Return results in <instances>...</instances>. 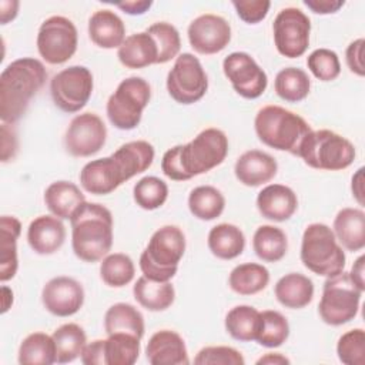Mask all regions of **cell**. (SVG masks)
Here are the masks:
<instances>
[{
  "label": "cell",
  "mask_w": 365,
  "mask_h": 365,
  "mask_svg": "<svg viewBox=\"0 0 365 365\" xmlns=\"http://www.w3.org/2000/svg\"><path fill=\"white\" fill-rule=\"evenodd\" d=\"M154 154V147L148 141L125 143L111 155L87 163L80 171V184L90 194L107 195L145 171L153 164Z\"/></svg>",
  "instance_id": "obj_1"
},
{
  "label": "cell",
  "mask_w": 365,
  "mask_h": 365,
  "mask_svg": "<svg viewBox=\"0 0 365 365\" xmlns=\"http://www.w3.org/2000/svg\"><path fill=\"white\" fill-rule=\"evenodd\" d=\"M227 154L225 133L210 127L198 133L190 143L167 150L161 160V170L170 180L187 181L220 165Z\"/></svg>",
  "instance_id": "obj_2"
},
{
  "label": "cell",
  "mask_w": 365,
  "mask_h": 365,
  "mask_svg": "<svg viewBox=\"0 0 365 365\" xmlns=\"http://www.w3.org/2000/svg\"><path fill=\"white\" fill-rule=\"evenodd\" d=\"M47 80L44 64L33 57H21L0 74V118L13 124L26 113L30 100Z\"/></svg>",
  "instance_id": "obj_3"
},
{
  "label": "cell",
  "mask_w": 365,
  "mask_h": 365,
  "mask_svg": "<svg viewBox=\"0 0 365 365\" xmlns=\"http://www.w3.org/2000/svg\"><path fill=\"white\" fill-rule=\"evenodd\" d=\"M71 247L84 262L103 259L113 245V215L98 202L84 201L70 218Z\"/></svg>",
  "instance_id": "obj_4"
},
{
  "label": "cell",
  "mask_w": 365,
  "mask_h": 365,
  "mask_svg": "<svg viewBox=\"0 0 365 365\" xmlns=\"http://www.w3.org/2000/svg\"><path fill=\"white\" fill-rule=\"evenodd\" d=\"M254 128L265 145L292 155L298 154L302 140L312 130L301 115L274 104L258 110Z\"/></svg>",
  "instance_id": "obj_5"
},
{
  "label": "cell",
  "mask_w": 365,
  "mask_h": 365,
  "mask_svg": "<svg viewBox=\"0 0 365 365\" xmlns=\"http://www.w3.org/2000/svg\"><path fill=\"white\" fill-rule=\"evenodd\" d=\"M185 251V235L177 225H164L150 238L140 255V268L148 279L167 282L178 269Z\"/></svg>",
  "instance_id": "obj_6"
},
{
  "label": "cell",
  "mask_w": 365,
  "mask_h": 365,
  "mask_svg": "<svg viewBox=\"0 0 365 365\" xmlns=\"http://www.w3.org/2000/svg\"><path fill=\"white\" fill-rule=\"evenodd\" d=\"M354 144L341 134L322 128L311 130L302 140L297 157L315 170L339 171L355 160Z\"/></svg>",
  "instance_id": "obj_7"
},
{
  "label": "cell",
  "mask_w": 365,
  "mask_h": 365,
  "mask_svg": "<svg viewBox=\"0 0 365 365\" xmlns=\"http://www.w3.org/2000/svg\"><path fill=\"white\" fill-rule=\"evenodd\" d=\"M299 257L304 267L317 275L332 277L345 268V252L332 228L322 222H312L305 228Z\"/></svg>",
  "instance_id": "obj_8"
},
{
  "label": "cell",
  "mask_w": 365,
  "mask_h": 365,
  "mask_svg": "<svg viewBox=\"0 0 365 365\" xmlns=\"http://www.w3.org/2000/svg\"><path fill=\"white\" fill-rule=\"evenodd\" d=\"M151 98V87L143 77H127L108 97L107 117L118 130L135 128Z\"/></svg>",
  "instance_id": "obj_9"
},
{
  "label": "cell",
  "mask_w": 365,
  "mask_h": 365,
  "mask_svg": "<svg viewBox=\"0 0 365 365\" xmlns=\"http://www.w3.org/2000/svg\"><path fill=\"white\" fill-rule=\"evenodd\" d=\"M362 291L352 282L348 272L327 277L318 305L321 319L332 327H339L354 319L359 309Z\"/></svg>",
  "instance_id": "obj_10"
},
{
  "label": "cell",
  "mask_w": 365,
  "mask_h": 365,
  "mask_svg": "<svg viewBox=\"0 0 365 365\" xmlns=\"http://www.w3.org/2000/svg\"><path fill=\"white\" fill-rule=\"evenodd\" d=\"M208 90V78L200 60L191 53L180 54L167 74V91L180 104L200 101Z\"/></svg>",
  "instance_id": "obj_11"
},
{
  "label": "cell",
  "mask_w": 365,
  "mask_h": 365,
  "mask_svg": "<svg viewBox=\"0 0 365 365\" xmlns=\"http://www.w3.org/2000/svg\"><path fill=\"white\" fill-rule=\"evenodd\" d=\"M77 44V29L70 19L51 16L41 23L37 34V50L48 64L68 61L74 56Z\"/></svg>",
  "instance_id": "obj_12"
},
{
  "label": "cell",
  "mask_w": 365,
  "mask_h": 365,
  "mask_svg": "<svg viewBox=\"0 0 365 365\" xmlns=\"http://www.w3.org/2000/svg\"><path fill=\"white\" fill-rule=\"evenodd\" d=\"M93 74L84 66H70L50 81V94L56 107L64 113L80 111L93 93Z\"/></svg>",
  "instance_id": "obj_13"
},
{
  "label": "cell",
  "mask_w": 365,
  "mask_h": 365,
  "mask_svg": "<svg viewBox=\"0 0 365 365\" xmlns=\"http://www.w3.org/2000/svg\"><path fill=\"white\" fill-rule=\"evenodd\" d=\"M274 43L278 53L287 58L301 57L309 46V17L297 7L282 9L272 23Z\"/></svg>",
  "instance_id": "obj_14"
},
{
  "label": "cell",
  "mask_w": 365,
  "mask_h": 365,
  "mask_svg": "<svg viewBox=\"0 0 365 365\" xmlns=\"http://www.w3.org/2000/svg\"><path fill=\"white\" fill-rule=\"evenodd\" d=\"M222 71L232 88L244 98H258L267 88L265 71L248 53L234 51L228 54L222 61Z\"/></svg>",
  "instance_id": "obj_15"
},
{
  "label": "cell",
  "mask_w": 365,
  "mask_h": 365,
  "mask_svg": "<svg viewBox=\"0 0 365 365\" xmlns=\"http://www.w3.org/2000/svg\"><path fill=\"white\" fill-rule=\"evenodd\" d=\"M106 138L104 121L94 113H83L76 115L67 127L64 147L73 157H90L103 148Z\"/></svg>",
  "instance_id": "obj_16"
},
{
  "label": "cell",
  "mask_w": 365,
  "mask_h": 365,
  "mask_svg": "<svg viewBox=\"0 0 365 365\" xmlns=\"http://www.w3.org/2000/svg\"><path fill=\"white\" fill-rule=\"evenodd\" d=\"M187 34L191 47L197 53L215 54L231 41V26L224 17L205 13L190 23Z\"/></svg>",
  "instance_id": "obj_17"
},
{
  "label": "cell",
  "mask_w": 365,
  "mask_h": 365,
  "mask_svg": "<svg viewBox=\"0 0 365 365\" xmlns=\"http://www.w3.org/2000/svg\"><path fill=\"white\" fill-rule=\"evenodd\" d=\"M41 302L56 317H71L84 304L83 285L71 277H54L43 287Z\"/></svg>",
  "instance_id": "obj_18"
},
{
  "label": "cell",
  "mask_w": 365,
  "mask_h": 365,
  "mask_svg": "<svg viewBox=\"0 0 365 365\" xmlns=\"http://www.w3.org/2000/svg\"><path fill=\"white\" fill-rule=\"evenodd\" d=\"M151 365H188L190 358L182 336L171 329H160L151 335L145 346Z\"/></svg>",
  "instance_id": "obj_19"
},
{
  "label": "cell",
  "mask_w": 365,
  "mask_h": 365,
  "mask_svg": "<svg viewBox=\"0 0 365 365\" xmlns=\"http://www.w3.org/2000/svg\"><path fill=\"white\" fill-rule=\"evenodd\" d=\"M278 171V164L272 155L261 150L242 153L234 167L237 180L247 187H259L269 182Z\"/></svg>",
  "instance_id": "obj_20"
},
{
  "label": "cell",
  "mask_w": 365,
  "mask_h": 365,
  "mask_svg": "<svg viewBox=\"0 0 365 365\" xmlns=\"http://www.w3.org/2000/svg\"><path fill=\"white\" fill-rule=\"evenodd\" d=\"M257 208L264 218L282 222L295 214L298 208V198L289 187L282 184H269L258 192Z\"/></svg>",
  "instance_id": "obj_21"
},
{
  "label": "cell",
  "mask_w": 365,
  "mask_h": 365,
  "mask_svg": "<svg viewBox=\"0 0 365 365\" xmlns=\"http://www.w3.org/2000/svg\"><path fill=\"white\" fill-rule=\"evenodd\" d=\"M66 240V227L56 215H40L27 228V241L31 250L40 255L54 254Z\"/></svg>",
  "instance_id": "obj_22"
},
{
  "label": "cell",
  "mask_w": 365,
  "mask_h": 365,
  "mask_svg": "<svg viewBox=\"0 0 365 365\" xmlns=\"http://www.w3.org/2000/svg\"><path fill=\"white\" fill-rule=\"evenodd\" d=\"M88 36L101 48H118L125 40V26L111 10H97L88 20Z\"/></svg>",
  "instance_id": "obj_23"
},
{
  "label": "cell",
  "mask_w": 365,
  "mask_h": 365,
  "mask_svg": "<svg viewBox=\"0 0 365 365\" xmlns=\"http://www.w3.org/2000/svg\"><path fill=\"white\" fill-rule=\"evenodd\" d=\"M332 231L344 248L361 251L365 247V212L359 208H342L334 220Z\"/></svg>",
  "instance_id": "obj_24"
},
{
  "label": "cell",
  "mask_w": 365,
  "mask_h": 365,
  "mask_svg": "<svg viewBox=\"0 0 365 365\" xmlns=\"http://www.w3.org/2000/svg\"><path fill=\"white\" fill-rule=\"evenodd\" d=\"M117 57L127 68H144L157 64L158 50L154 38L147 31H141L125 37L117 50Z\"/></svg>",
  "instance_id": "obj_25"
},
{
  "label": "cell",
  "mask_w": 365,
  "mask_h": 365,
  "mask_svg": "<svg viewBox=\"0 0 365 365\" xmlns=\"http://www.w3.org/2000/svg\"><path fill=\"white\" fill-rule=\"evenodd\" d=\"M84 201V194L71 181H54L44 191V202L48 211L60 220H70Z\"/></svg>",
  "instance_id": "obj_26"
},
{
  "label": "cell",
  "mask_w": 365,
  "mask_h": 365,
  "mask_svg": "<svg viewBox=\"0 0 365 365\" xmlns=\"http://www.w3.org/2000/svg\"><path fill=\"white\" fill-rule=\"evenodd\" d=\"M277 301L285 308L301 309L314 298L312 281L299 272H289L281 277L274 288Z\"/></svg>",
  "instance_id": "obj_27"
},
{
  "label": "cell",
  "mask_w": 365,
  "mask_h": 365,
  "mask_svg": "<svg viewBox=\"0 0 365 365\" xmlns=\"http://www.w3.org/2000/svg\"><path fill=\"white\" fill-rule=\"evenodd\" d=\"M21 232L20 221L13 215L0 218V279H11L19 268L17 240Z\"/></svg>",
  "instance_id": "obj_28"
},
{
  "label": "cell",
  "mask_w": 365,
  "mask_h": 365,
  "mask_svg": "<svg viewBox=\"0 0 365 365\" xmlns=\"http://www.w3.org/2000/svg\"><path fill=\"white\" fill-rule=\"evenodd\" d=\"M212 255L220 259H234L242 254L245 237L240 227L228 222H221L212 227L207 240Z\"/></svg>",
  "instance_id": "obj_29"
},
{
  "label": "cell",
  "mask_w": 365,
  "mask_h": 365,
  "mask_svg": "<svg viewBox=\"0 0 365 365\" xmlns=\"http://www.w3.org/2000/svg\"><path fill=\"white\" fill-rule=\"evenodd\" d=\"M135 301L145 309L158 312L170 308L175 299V291L170 281L158 282L140 277L133 287Z\"/></svg>",
  "instance_id": "obj_30"
},
{
  "label": "cell",
  "mask_w": 365,
  "mask_h": 365,
  "mask_svg": "<svg viewBox=\"0 0 365 365\" xmlns=\"http://www.w3.org/2000/svg\"><path fill=\"white\" fill-rule=\"evenodd\" d=\"M104 331L107 335L127 332L141 339L144 335V318L134 305L117 302L106 311Z\"/></svg>",
  "instance_id": "obj_31"
},
{
  "label": "cell",
  "mask_w": 365,
  "mask_h": 365,
  "mask_svg": "<svg viewBox=\"0 0 365 365\" xmlns=\"http://www.w3.org/2000/svg\"><path fill=\"white\" fill-rule=\"evenodd\" d=\"M261 327V312L251 305H237L225 317V329L237 341H255Z\"/></svg>",
  "instance_id": "obj_32"
},
{
  "label": "cell",
  "mask_w": 365,
  "mask_h": 365,
  "mask_svg": "<svg viewBox=\"0 0 365 365\" xmlns=\"http://www.w3.org/2000/svg\"><path fill=\"white\" fill-rule=\"evenodd\" d=\"M269 282V271L257 262L237 265L228 277L230 288L240 295H254L265 289Z\"/></svg>",
  "instance_id": "obj_33"
},
{
  "label": "cell",
  "mask_w": 365,
  "mask_h": 365,
  "mask_svg": "<svg viewBox=\"0 0 365 365\" xmlns=\"http://www.w3.org/2000/svg\"><path fill=\"white\" fill-rule=\"evenodd\" d=\"M252 248L259 259L265 262H278L287 254L288 240L279 227L261 225L254 232Z\"/></svg>",
  "instance_id": "obj_34"
},
{
  "label": "cell",
  "mask_w": 365,
  "mask_h": 365,
  "mask_svg": "<svg viewBox=\"0 0 365 365\" xmlns=\"http://www.w3.org/2000/svg\"><path fill=\"white\" fill-rule=\"evenodd\" d=\"M51 336L56 345V362L58 364H67L77 359L87 344L84 329L74 322L58 327Z\"/></svg>",
  "instance_id": "obj_35"
},
{
  "label": "cell",
  "mask_w": 365,
  "mask_h": 365,
  "mask_svg": "<svg viewBox=\"0 0 365 365\" xmlns=\"http://www.w3.org/2000/svg\"><path fill=\"white\" fill-rule=\"evenodd\" d=\"M188 208L195 218L211 221L222 214L225 208V198L215 187L200 185L190 192Z\"/></svg>",
  "instance_id": "obj_36"
},
{
  "label": "cell",
  "mask_w": 365,
  "mask_h": 365,
  "mask_svg": "<svg viewBox=\"0 0 365 365\" xmlns=\"http://www.w3.org/2000/svg\"><path fill=\"white\" fill-rule=\"evenodd\" d=\"M56 362V345L53 336L44 332L27 335L19 348V364L50 365Z\"/></svg>",
  "instance_id": "obj_37"
},
{
  "label": "cell",
  "mask_w": 365,
  "mask_h": 365,
  "mask_svg": "<svg viewBox=\"0 0 365 365\" xmlns=\"http://www.w3.org/2000/svg\"><path fill=\"white\" fill-rule=\"evenodd\" d=\"M140 356V338L127 332L110 334L104 339L106 365H133Z\"/></svg>",
  "instance_id": "obj_38"
},
{
  "label": "cell",
  "mask_w": 365,
  "mask_h": 365,
  "mask_svg": "<svg viewBox=\"0 0 365 365\" xmlns=\"http://www.w3.org/2000/svg\"><path fill=\"white\" fill-rule=\"evenodd\" d=\"M274 88L279 98L288 103H299L309 94L311 80L302 68L287 67L275 76Z\"/></svg>",
  "instance_id": "obj_39"
},
{
  "label": "cell",
  "mask_w": 365,
  "mask_h": 365,
  "mask_svg": "<svg viewBox=\"0 0 365 365\" xmlns=\"http://www.w3.org/2000/svg\"><path fill=\"white\" fill-rule=\"evenodd\" d=\"M135 267L133 259L123 252L107 254L100 265V277L103 282L113 288H121L134 278Z\"/></svg>",
  "instance_id": "obj_40"
},
{
  "label": "cell",
  "mask_w": 365,
  "mask_h": 365,
  "mask_svg": "<svg viewBox=\"0 0 365 365\" xmlns=\"http://www.w3.org/2000/svg\"><path fill=\"white\" fill-rule=\"evenodd\" d=\"M289 336V324L287 318L274 309L261 312V327L257 342L265 348H278Z\"/></svg>",
  "instance_id": "obj_41"
},
{
  "label": "cell",
  "mask_w": 365,
  "mask_h": 365,
  "mask_svg": "<svg viewBox=\"0 0 365 365\" xmlns=\"http://www.w3.org/2000/svg\"><path fill=\"white\" fill-rule=\"evenodd\" d=\"M135 204L147 211H153L164 205L168 197V185L158 177L147 175L138 180L133 188Z\"/></svg>",
  "instance_id": "obj_42"
},
{
  "label": "cell",
  "mask_w": 365,
  "mask_h": 365,
  "mask_svg": "<svg viewBox=\"0 0 365 365\" xmlns=\"http://www.w3.org/2000/svg\"><path fill=\"white\" fill-rule=\"evenodd\" d=\"M155 41L158 50L157 64L168 63L170 60L178 57L181 48V38L178 30L167 21H158L151 24L145 30Z\"/></svg>",
  "instance_id": "obj_43"
},
{
  "label": "cell",
  "mask_w": 365,
  "mask_h": 365,
  "mask_svg": "<svg viewBox=\"0 0 365 365\" xmlns=\"http://www.w3.org/2000/svg\"><path fill=\"white\" fill-rule=\"evenodd\" d=\"M336 354L345 365L365 364V331L355 328L342 334L336 344Z\"/></svg>",
  "instance_id": "obj_44"
},
{
  "label": "cell",
  "mask_w": 365,
  "mask_h": 365,
  "mask_svg": "<svg viewBox=\"0 0 365 365\" xmlns=\"http://www.w3.org/2000/svg\"><path fill=\"white\" fill-rule=\"evenodd\" d=\"M309 71L321 81H332L341 74L339 57L334 50L317 48L307 57Z\"/></svg>",
  "instance_id": "obj_45"
},
{
  "label": "cell",
  "mask_w": 365,
  "mask_h": 365,
  "mask_svg": "<svg viewBox=\"0 0 365 365\" xmlns=\"http://www.w3.org/2000/svg\"><path fill=\"white\" fill-rule=\"evenodd\" d=\"M194 364L197 365H244L245 359L242 354L225 345L217 346H204L198 351L194 358Z\"/></svg>",
  "instance_id": "obj_46"
},
{
  "label": "cell",
  "mask_w": 365,
  "mask_h": 365,
  "mask_svg": "<svg viewBox=\"0 0 365 365\" xmlns=\"http://www.w3.org/2000/svg\"><path fill=\"white\" fill-rule=\"evenodd\" d=\"M232 6L242 21L257 24L267 17L271 3L268 0H234Z\"/></svg>",
  "instance_id": "obj_47"
},
{
  "label": "cell",
  "mask_w": 365,
  "mask_h": 365,
  "mask_svg": "<svg viewBox=\"0 0 365 365\" xmlns=\"http://www.w3.org/2000/svg\"><path fill=\"white\" fill-rule=\"evenodd\" d=\"M364 46H365V40L362 37H359V38L351 41L345 51V60H346L348 68L359 77L365 76V66H364V58H362Z\"/></svg>",
  "instance_id": "obj_48"
},
{
  "label": "cell",
  "mask_w": 365,
  "mask_h": 365,
  "mask_svg": "<svg viewBox=\"0 0 365 365\" xmlns=\"http://www.w3.org/2000/svg\"><path fill=\"white\" fill-rule=\"evenodd\" d=\"M84 365H106L104 362V339H96L86 344L81 355Z\"/></svg>",
  "instance_id": "obj_49"
},
{
  "label": "cell",
  "mask_w": 365,
  "mask_h": 365,
  "mask_svg": "<svg viewBox=\"0 0 365 365\" xmlns=\"http://www.w3.org/2000/svg\"><path fill=\"white\" fill-rule=\"evenodd\" d=\"M17 153V137L11 128V124H1V161L11 160Z\"/></svg>",
  "instance_id": "obj_50"
},
{
  "label": "cell",
  "mask_w": 365,
  "mask_h": 365,
  "mask_svg": "<svg viewBox=\"0 0 365 365\" xmlns=\"http://www.w3.org/2000/svg\"><path fill=\"white\" fill-rule=\"evenodd\" d=\"M304 4L315 14L336 13L344 4V0H304Z\"/></svg>",
  "instance_id": "obj_51"
},
{
  "label": "cell",
  "mask_w": 365,
  "mask_h": 365,
  "mask_svg": "<svg viewBox=\"0 0 365 365\" xmlns=\"http://www.w3.org/2000/svg\"><path fill=\"white\" fill-rule=\"evenodd\" d=\"M115 6L127 14L137 16V14H144L153 6V1L151 0H130V1L115 3Z\"/></svg>",
  "instance_id": "obj_52"
},
{
  "label": "cell",
  "mask_w": 365,
  "mask_h": 365,
  "mask_svg": "<svg viewBox=\"0 0 365 365\" xmlns=\"http://www.w3.org/2000/svg\"><path fill=\"white\" fill-rule=\"evenodd\" d=\"M352 282L364 292L365 291V257L361 255L358 257V259L354 262L351 271L348 272Z\"/></svg>",
  "instance_id": "obj_53"
},
{
  "label": "cell",
  "mask_w": 365,
  "mask_h": 365,
  "mask_svg": "<svg viewBox=\"0 0 365 365\" xmlns=\"http://www.w3.org/2000/svg\"><path fill=\"white\" fill-rule=\"evenodd\" d=\"M352 195L358 201L359 205H364V167H361L354 175H352Z\"/></svg>",
  "instance_id": "obj_54"
},
{
  "label": "cell",
  "mask_w": 365,
  "mask_h": 365,
  "mask_svg": "<svg viewBox=\"0 0 365 365\" xmlns=\"http://www.w3.org/2000/svg\"><path fill=\"white\" fill-rule=\"evenodd\" d=\"M19 10V1H0V21L1 24H7L10 20H13L17 16Z\"/></svg>",
  "instance_id": "obj_55"
},
{
  "label": "cell",
  "mask_w": 365,
  "mask_h": 365,
  "mask_svg": "<svg viewBox=\"0 0 365 365\" xmlns=\"http://www.w3.org/2000/svg\"><path fill=\"white\" fill-rule=\"evenodd\" d=\"M258 365L261 364H268V365H282V364H289V359L287 356H284L282 354L279 352H268L265 354L264 356H261L258 361H257Z\"/></svg>",
  "instance_id": "obj_56"
},
{
  "label": "cell",
  "mask_w": 365,
  "mask_h": 365,
  "mask_svg": "<svg viewBox=\"0 0 365 365\" xmlns=\"http://www.w3.org/2000/svg\"><path fill=\"white\" fill-rule=\"evenodd\" d=\"M1 292H3V297H4V298H3V309H1V312L4 314V312L10 308V305H11L7 299H11V301H13V291L9 289L7 287H3V288H1Z\"/></svg>",
  "instance_id": "obj_57"
}]
</instances>
